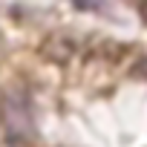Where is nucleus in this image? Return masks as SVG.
<instances>
[{
	"label": "nucleus",
	"instance_id": "obj_4",
	"mask_svg": "<svg viewBox=\"0 0 147 147\" xmlns=\"http://www.w3.org/2000/svg\"><path fill=\"white\" fill-rule=\"evenodd\" d=\"M78 9H101V0H72Z\"/></svg>",
	"mask_w": 147,
	"mask_h": 147
},
{
	"label": "nucleus",
	"instance_id": "obj_2",
	"mask_svg": "<svg viewBox=\"0 0 147 147\" xmlns=\"http://www.w3.org/2000/svg\"><path fill=\"white\" fill-rule=\"evenodd\" d=\"M40 58L49 61V63H69L72 55H75V43H72L66 35H49L43 43H40Z\"/></svg>",
	"mask_w": 147,
	"mask_h": 147
},
{
	"label": "nucleus",
	"instance_id": "obj_3",
	"mask_svg": "<svg viewBox=\"0 0 147 147\" xmlns=\"http://www.w3.org/2000/svg\"><path fill=\"white\" fill-rule=\"evenodd\" d=\"M133 75H138V78H147V58H138V63L133 66Z\"/></svg>",
	"mask_w": 147,
	"mask_h": 147
},
{
	"label": "nucleus",
	"instance_id": "obj_1",
	"mask_svg": "<svg viewBox=\"0 0 147 147\" xmlns=\"http://www.w3.org/2000/svg\"><path fill=\"white\" fill-rule=\"evenodd\" d=\"M0 124H3L6 136L18 144H26L35 138L32 98L20 84H12L0 92Z\"/></svg>",
	"mask_w": 147,
	"mask_h": 147
}]
</instances>
